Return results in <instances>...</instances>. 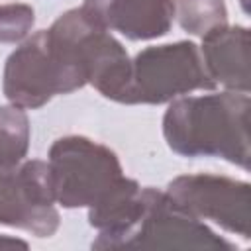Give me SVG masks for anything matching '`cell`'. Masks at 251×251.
<instances>
[{
    "instance_id": "cell-1",
    "label": "cell",
    "mask_w": 251,
    "mask_h": 251,
    "mask_svg": "<svg viewBox=\"0 0 251 251\" xmlns=\"http://www.w3.org/2000/svg\"><path fill=\"white\" fill-rule=\"evenodd\" d=\"M53 190L65 206L106 204L129 182L110 151L86 139H61L51 151Z\"/></svg>"
},
{
    "instance_id": "cell-2",
    "label": "cell",
    "mask_w": 251,
    "mask_h": 251,
    "mask_svg": "<svg viewBox=\"0 0 251 251\" xmlns=\"http://www.w3.org/2000/svg\"><path fill=\"white\" fill-rule=\"evenodd\" d=\"M235 102L224 98H192L175 104L165 118V133L178 153L229 155L227 139L235 137Z\"/></svg>"
},
{
    "instance_id": "cell-3",
    "label": "cell",
    "mask_w": 251,
    "mask_h": 251,
    "mask_svg": "<svg viewBox=\"0 0 251 251\" xmlns=\"http://www.w3.org/2000/svg\"><path fill=\"white\" fill-rule=\"evenodd\" d=\"M53 196L47 165L33 161L18 171L12 165H0V222L49 233L57 224V214L51 210Z\"/></svg>"
},
{
    "instance_id": "cell-4",
    "label": "cell",
    "mask_w": 251,
    "mask_h": 251,
    "mask_svg": "<svg viewBox=\"0 0 251 251\" xmlns=\"http://www.w3.org/2000/svg\"><path fill=\"white\" fill-rule=\"evenodd\" d=\"M204 78L192 43L149 49L137 57L135 75L129 86V102H161L190 88L210 86Z\"/></svg>"
},
{
    "instance_id": "cell-5",
    "label": "cell",
    "mask_w": 251,
    "mask_h": 251,
    "mask_svg": "<svg viewBox=\"0 0 251 251\" xmlns=\"http://www.w3.org/2000/svg\"><path fill=\"white\" fill-rule=\"evenodd\" d=\"M84 12L133 39L161 35L173 18L171 0H88Z\"/></svg>"
},
{
    "instance_id": "cell-6",
    "label": "cell",
    "mask_w": 251,
    "mask_h": 251,
    "mask_svg": "<svg viewBox=\"0 0 251 251\" xmlns=\"http://www.w3.org/2000/svg\"><path fill=\"white\" fill-rule=\"evenodd\" d=\"M27 122L12 108H0V165H14L25 153Z\"/></svg>"
},
{
    "instance_id": "cell-7",
    "label": "cell",
    "mask_w": 251,
    "mask_h": 251,
    "mask_svg": "<svg viewBox=\"0 0 251 251\" xmlns=\"http://www.w3.org/2000/svg\"><path fill=\"white\" fill-rule=\"evenodd\" d=\"M33 22V12L25 6L0 8V41H14L25 33Z\"/></svg>"
}]
</instances>
